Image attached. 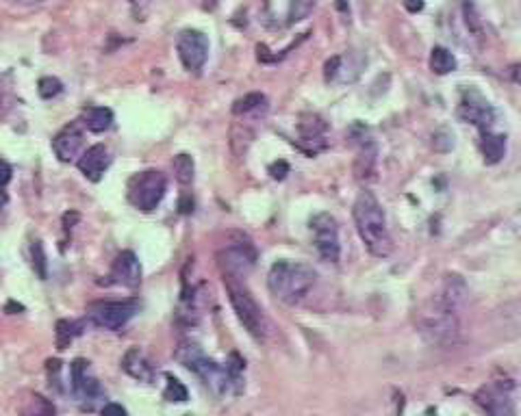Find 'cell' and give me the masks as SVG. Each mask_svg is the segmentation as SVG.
I'll return each instance as SVG.
<instances>
[{"label":"cell","instance_id":"26","mask_svg":"<svg viewBox=\"0 0 521 416\" xmlns=\"http://www.w3.org/2000/svg\"><path fill=\"white\" fill-rule=\"evenodd\" d=\"M265 96L263 94H248V96H243V98H239L235 104H233V113L235 116H248V113H254V111H258L260 106H265Z\"/></svg>","mask_w":521,"mask_h":416},{"label":"cell","instance_id":"19","mask_svg":"<svg viewBox=\"0 0 521 416\" xmlns=\"http://www.w3.org/2000/svg\"><path fill=\"white\" fill-rule=\"evenodd\" d=\"M81 122L89 133H104L114 124V111L106 106H87Z\"/></svg>","mask_w":521,"mask_h":416},{"label":"cell","instance_id":"3","mask_svg":"<svg viewBox=\"0 0 521 416\" xmlns=\"http://www.w3.org/2000/svg\"><path fill=\"white\" fill-rule=\"evenodd\" d=\"M174 358L185 366V369H190L192 373H196L200 380H202V384L213 393V395H226L233 386H235V382H233V377H231V373H229V369L226 366H219L217 362H213L211 358H207L204 354H202V349L198 347V345H194V343H182L176 352H174Z\"/></svg>","mask_w":521,"mask_h":416},{"label":"cell","instance_id":"14","mask_svg":"<svg viewBox=\"0 0 521 416\" xmlns=\"http://www.w3.org/2000/svg\"><path fill=\"white\" fill-rule=\"evenodd\" d=\"M469 295V288L465 284V280L456 274L452 276H445L439 293L434 295V304L445 308V310H452V313H461V308L465 306V299Z\"/></svg>","mask_w":521,"mask_h":416},{"label":"cell","instance_id":"24","mask_svg":"<svg viewBox=\"0 0 521 416\" xmlns=\"http://www.w3.org/2000/svg\"><path fill=\"white\" fill-rule=\"evenodd\" d=\"M172 167H174V176H176V180H178L182 186H190V184L194 182L196 165H194V159H192L190 154H178V157H174Z\"/></svg>","mask_w":521,"mask_h":416},{"label":"cell","instance_id":"33","mask_svg":"<svg viewBox=\"0 0 521 416\" xmlns=\"http://www.w3.org/2000/svg\"><path fill=\"white\" fill-rule=\"evenodd\" d=\"M100 416H126V410L120 403H106L100 412Z\"/></svg>","mask_w":521,"mask_h":416},{"label":"cell","instance_id":"18","mask_svg":"<svg viewBox=\"0 0 521 416\" xmlns=\"http://www.w3.org/2000/svg\"><path fill=\"white\" fill-rule=\"evenodd\" d=\"M122 369L133 377V380H139V382H153L155 380V373H157L155 366H153V362L148 360V356L139 347H131L124 354Z\"/></svg>","mask_w":521,"mask_h":416},{"label":"cell","instance_id":"4","mask_svg":"<svg viewBox=\"0 0 521 416\" xmlns=\"http://www.w3.org/2000/svg\"><path fill=\"white\" fill-rule=\"evenodd\" d=\"M224 286H226V293H229V301L231 306L239 319V323L246 327V332L258 340V343H263L268 338V317L260 310V306L256 304V299L252 297V293L248 291L246 282L243 280H235V278H224Z\"/></svg>","mask_w":521,"mask_h":416},{"label":"cell","instance_id":"40","mask_svg":"<svg viewBox=\"0 0 521 416\" xmlns=\"http://www.w3.org/2000/svg\"><path fill=\"white\" fill-rule=\"evenodd\" d=\"M512 79H515L517 83H521V67H515V69H512Z\"/></svg>","mask_w":521,"mask_h":416},{"label":"cell","instance_id":"25","mask_svg":"<svg viewBox=\"0 0 521 416\" xmlns=\"http://www.w3.org/2000/svg\"><path fill=\"white\" fill-rule=\"evenodd\" d=\"M55 334H57V347L59 349H65L72 343V340H74V336L81 334V323L61 319V321H57V332Z\"/></svg>","mask_w":521,"mask_h":416},{"label":"cell","instance_id":"23","mask_svg":"<svg viewBox=\"0 0 521 416\" xmlns=\"http://www.w3.org/2000/svg\"><path fill=\"white\" fill-rule=\"evenodd\" d=\"M430 69L434 74H441V77H445V74H450L456 69V57L443 46H434L432 52H430Z\"/></svg>","mask_w":521,"mask_h":416},{"label":"cell","instance_id":"16","mask_svg":"<svg viewBox=\"0 0 521 416\" xmlns=\"http://www.w3.org/2000/svg\"><path fill=\"white\" fill-rule=\"evenodd\" d=\"M109 161H111V159H109V150H106V145L96 143V145H92V147L85 150L77 165H79L81 174H83L87 180L98 182V180L102 178L104 169L109 167Z\"/></svg>","mask_w":521,"mask_h":416},{"label":"cell","instance_id":"31","mask_svg":"<svg viewBox=\"0 0 521 416\" xmlns=\"http://www.w3.org/2000/svg\"><path fill=\"white\" fill-rule=\"evenodd\" d=\"M37 91H40V96L44 100H53L63 91V83L55 77H44V79H40V83H37Z\"/></svg>","mask_w":521,"mask_h":416},{"label":"cell","instance_id":"34","mask_svg":"<svg viewBox=\"0 0 521 416\" xmlns=\"http://www.w3.org/2000/svg\"><path fill=\"white\" fill-rule=\"evenodd\" d=\"M11 165L5 161V159H0V186H5L9 180H11Z\"/></svg>","mask_w":521,"mask_h":416},{"label":"cell","instance_id":"6","mask_svg":"<svg viewBox=\"0 0 521 416\" xmlns=\"http://www.w3.org/2000/svg\"><path fill=\"white\" fill-rule=\"evenodd\" d=\"M168 191V180L157 169H146L141 174H135L128 182V200L135 208L150 213L155 210L163 196Z\"/></svg>","mask_w":521,"mask_h":416},{"label":"cell","instance_id":"41","mask_svg":"<svg viewBox=\"0 0 521 416\" xmlns=\"http://www.w3.org/2000/svg\"><path fill=\"white\" fill-rule=\"evenodd\" d=\"M265 5H270V0H265Z\"/></svg>","mask_w":521,"mask_h":416},{"label":"cell","instance_id":"1","mask_svg":"<svg viewBox=\"0 0 521 416\" xmlns=\"http://www.w3.org/2000/svg\"><path fill=\"white\" fill-rule=\"evenodd\" d=\"M352 217L356 223V232L369 249V254L376 258H387L393 252V239L389 232L385 210L376 196L371 191H361L354 202Z\"/></svg>","mask_w":521,"mask_h":416},{"label":"cell","instance_id":"9","mask_svg":"<svg viewBox=\"0 0 521 416\" xmlns=\"http://www.w3.org/2000/svg\"><path fill=\"white\" fill-rule=\"evenodd\" d=\"M311 232H313V245L317 254L326 262H337L341 256V243H339V228L337 221L328 213H319L311 219Z\"/></svg>","mask_w":521,"mask_h":416},{"label":"cell","instance_id":"7","mask_svg":"<svg viewBox=\"0 0 521 416\" xmlns=\"http://www.w3.org/2000/svg\"><path fill=\"white\" fill-rule=\"evenodd\" d=\"M139 313V299H106L94 301L87 308V317L102 330L118 332Z\"/></svg>","mask_w":521,"mask_h":416},{"label":"cell","instance_id":"17","mask_svg":"<svg viewBox=\"0 0 521 416\" xmlns=\"http://www.w3.org/2000/svg\"><path fill=\"white\" fill-rule=\"evenodd\" d=\"M89 362H85V360H74L72 362V366H70V380H72V390L77 393L79 397H83V399H94V397H98L102 390H100V384H98V380L96 377H92L87 371H89V366H87Z\"/></svg>","mask_w":521,"mask_h":416},{"label":"cell","instance_id":"8","mask_svg":"<svg viewBox=\"0 0 521 416\" xmlns=\"http://www.w3.org/2000/svg\"><path fill=\"white\" fill-rule=\"evenodd\" d=\"M256 264V249L250 241H237L229 243L217 252V267L221 271V278H235L246 280Z\"/></svg>","mask_w":521,"mask_h":416},{"label":"cell","instance_id":"21","mask_svg":"<svg viewBox=\"0 0 521 416\" xmlns=\"http://www.w3.org/2000/svg\"><path fill=\"white\" fill-rule=\"evenodd\" d=\"M374 172H376V147L374 143L363 141L356 163H354V174L358 180H371L374 178Z\"/></svg>","mask_w":521,"mask_h":416},{"label":"cell","instance_id":"2","mask_svg":"<svg viewBox=\"0 0 521 416\" xmlns=\"http://www.w3.org/2000/svg\"><path fill=\"white\" fill-rule=\"evenodd\" d=\"M317 282V274L311 264L295 260H278L268 274V286L287 306H297L309 297Z\"/></svg>","mask_w":521,"mask_h":416},{"label":"cell","instance_id":"22","mask_svg":"<svg viewBox=\"0 0 521 416\" xmlns=\"http://www.w3.org/2000/svg\"><path fill=\"white\" fill-rule=\"evenodd\" d=\"M55 414H57L55 403L37 393L28 395V399H24L20 407V416H55Z\"/></svg>","mask_w":521,"mask_h":416},{"label":"cell","instance_id":"32","mask_svg":"<svg viewBox=\"0 0 521 416\" xmlns=\"http://www.w3.org/2000/svg\"><path fill=\"white\" fill-rule=\"evenodd\" d=\"M287 172H289V165L285 161H278V163L270 165V174H272L274 180H283L287 176Z\"/></svg>","mask_w":521,"mask_h":416},{"label":"cell","instance_id":"20","mask_svg":"<svg viewBox=\"0 0 521 416\" xmlns=\"http://www.w3.org/2000/svg\"><path fill=\"white\" fill-rule=\"evenodd\" d=\"M480 150H482V157H485V163L495 165L502 161V157L506 152V137L495 135L491 130H485L482 133V139H480Z\"/></svg>","mask_w":521,"mask_h":416},{"label":"cell","instance_id":"35","mask_svg":"<svg viewBox=\"0 0 521 416\" xmlns=\"http://www.w3.org/2000/svg\"><path fill=\"white\" fill-rule=\"evenodd\" d=\"M178 208H180L182 215H190V213L194 210V198H192L190 193H185V196L180 198V202H178Z\"/></svg>","mask_w":521,"mask_h":416},{"label":"cell","instance_id":"30","mask_svg":"<svg viewBox=\"0 0 521 416\" xmlns=\"http://www.w3.org/2000/svg\"><path fill=\"white\" fill-rule=\"evenodd\" d=\"M463 16H465V24H467L469 33L480 37L482 35V20H480L476 5L471 3V0H463Z\"/></svg>","mask_w":521,"mask_h":416},{"label":"cell","instance_id":"27","mask_svg":"<svg viewBox=\"0 0 521 416\" xmlns=\"http://www.w3.org/2000/svg\"><path fill=\"white\" fill-rule=\"evenodd\" d=\"M315 9V0H291L289 3V11H287V22L295 24L307 20Z\"/></svg>","mask_w":521,"mask_h":416},{"label":"cell","instance_id":"39","mask_svg":"<svg viewBox=\"0 0 521 416\" xmlns=\"http://www.w3.org/2000/svg\"><path fill=\"white\" fill-rule=\"evenodd\" d=\"M5 310H7V313L11 315V310H24V308H22L20 304H16V301H9V304H7V308H5Z\"/></svg>","mask_w":521,"mask_h":416},{"label":"cell","instance_id":"12","mask_svg":"<svg viewBox=\"0 0 521 416\" xmlns=\"http://www.w3.org/2000/svg\"><path fill=\"white\" fill-rule=\"evenodd\" d=\"M459 118L467 124H473L480 128V133L485 130H491V124L495 120V111L493 106L482 98L478 91H465L463 98H461V104H459Z\"/></svg>","mask_w":521,"mask_h":416},{"label":"cell","instance_id":"37","mask_svg":"<svg viewBox=\"0 0 521 416\" xmlns=\"http://www.w3.org/2000/svg\"><path fill=\"white\" fill-rule=\"evenodd\" d=\"M7 202H9V196L5 191V186H0V213H3V208L7 206Z\"/></svg>","mask_w":521,"mask_h":416},{"label":"cell","instance_id":"36","mask_svg":"<svg viewBox=\"0 0 521 416\" xmlns=\"http://www.w3.org/2000/svg\"><path fill=\"white\" fill-rule=\"evenodd\" d=\"M406 7L411 11H419L424 7V3H422V0H406Z\"/></svg>","mask_w":521,"mask_h":416},{"label":"cell","instance_id":"28","mask_svg":"<svg viewBox=\"0 0 521 416\" xmlns=\"http://www.w3.org/2000/svg\"><path fill=\"white\" fill-rule=\"evenodd\" d=\"M31 258H33V269L40 280L48 278V260H46V252H44V243L42 241H33L31 245Z\"/></svg>","mask_w":521,"mask_h":416},{"label":"cell","instance_id":"38","mask_svg":"<svg viewBox=\"0 0 521 416\" xmlns=\"http://www.w3.org/2000/svg\"><path fill=\"white\" fill-rule=\"evenodd\" d=\"M18 5H24V7H33V5H42L44 0H16Z\"/></svg>","mask_w":521,"mask_h":416},{"label":"cell","instance_id":"13","mask_svg":"<svg viewBox=\"0 0 521 416\" xmlns=\"http://www.w3.org/2000/svg\"><path fill=\"white\" fill-rule=\"evenodd\" d=\"M83 122L77 120V122H70L65 124L53 139V150L59 161L63 163H72L81 154L83 150V143H85V135H83Z\"/></svg>","mask_w":521,"mask_h":416},{"label":"cell","instance_id":"10","mask_svg":"<svg viewBox=\"0 0 521 416\" xmlns=\"http://www.w3.org/2000/svg\"><path fill=\"white\" fill-rule=\"evenodd\" d=\"M176 50H178V57H180V63L185 65V69L198 74L209 59V40H207L204 33L187 28L178 35Z\"/></svg>","mask_w":521,"mask_h":416},{"label":"cell","instance_id":"15","mask_svg":"<svg viewBox=\"0 0 521 416\" xmlns=\"http://www.w3.org/2000/svg\"><path fill=\"white\" fill-rule=\"evenodd\" d=\"M109 278L114 284H120L126 288H137L141 284V264H139L137 256L131 249L120 252L118 258L114 260V267H111Z\"/></svg>","mask_w":521,"mask_h":416},{"label":"cell","instance_id":"29","mask_svg":"<svg viewBox=\"0 0 521 416\" xmlns=\"http://www.w3.org/2000/svg\"><path fill=\"white\" fill-rule=\"evenodd\" d=\"M163 397H165L168 401H172V403H182V401H187L190 393H187V388L182 386V382H178L176 377L168 375V384H165Z\"/></svg>","mask_w":521,"mask_h":416},{"label":"cell","instance_id":"5","mask_svg":"<svg viewBox=\"0 0 521 416\" xmlns=\"http://www.w3.org/2000/svg\"><path fill=\"white\" fill-rule=\"evenodd\" d=\"M419 332L430 345L452 347V345H456L459 334H461L459 313L445 310V308L437 306L434 301H430V306L422 315Z\"/></svg>","mask_w":521,"mask_h":416},{"label":"cell","instance_id":"11","mask_svg":"<svg viewBox=\"0 0 521 416\" xmlns=\"http://www.w3.org/2000/svg\"><path fill=\"white\" fill-rule=\"evenodd\" d=\"M473 399L489 416H515V401L508 382H489L478 388Z\"/></svg>","mask_w":521,"mask_h":416}]
</instances>
